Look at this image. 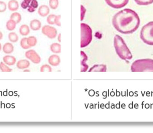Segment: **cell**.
<instances>
[{"label": "cell", "mask_w": 153, "mask_h": 133, "mask_svg": "<svg viewBox=\"0 0 153 133\" xmlns=\"http://www.w3.org/2000/svg\"><path fill=\"white\" fill-rule=\"evenodd\" d=\"M81 47L83 48L92 41V31L90 27L85 23H81Z\"/></svg>", "instance_id": "cell-5"}, {"label": "cell", "mask_w": 153, "mask_h": 133, "mask_svg": "<svg viewBox=\"0 0 153 133\" xmlns=\"http://www.w3.org/2000/svg\"><path fill=\"white\" fill-rule=\"evenodd\" d=\"M3 62L8 66H12L15 64L16 59L14 56L6 55L3 58Z\"/></svg>", "instance_id": "cell-11"}, {"label": "cell", "mask_w": 153, "mask_h": 133, "mask_svg": "<svg viewBox=\"0 0 153 133\" xmlns=\"http://www.w3.org/2000/svg\"><path fill=\"white\" fill-rule=\"evenodd\" d=\"M23 1L27 2V3H29V4H30L31 2H32V0H23Z\"/></svg>", "instance_id": "cell-37"}, {"label": "cell", "mask_w": 153, "mask_h": 133, "mask_svg": "<svg viewBox=\"0 0 153 133\" xmlns=\"http://www.w3.org/2000/svg\"><path fill=\"white\" fill-rule=\"evenodd\" d=\"M3 34L2 33V32L1 31H0V40H1L3 39Z\"/></svg>", "instance_id": "cell-35"}, {"label": "cell", "mask_w": 153, "mask_h": 133, "mask_svg": "<svg viewBox=\"0 0 153 133\" xmlns=\"http://www.w3.org/2000/svg\"><path fill=\"white\" fill-rule=\"evenodd\" d=\"M38 12L39 14L41 17H46L49 14L50 9L46 5H42L38 9Z\"/></svg>", "instance_id": "cell-13"}, {"label": "cell", "mask_w": 153, "mask_h": 133, "mask_svg": "<svg viewBox=\"0 0 153 133\" xmlns=\"http://www.w3.org/2000/svg\"><path fill=\"white\" fill-rule=\"evenodd\" d=\"M112 24L114 28L123 34H130L136 31L140 24V20L135 11L125 9L113 16Z\"/></svg>", "instance_id": "cell-1"}, {"label": "cell", "mask_w": 153, "mask_h": 133, "mask_svg": "<svg viewBox=\"0 0 153 133\" xmlns=\"http://www.w3.org/2000/svg\"><path fill=\"white\" fill-rule=\"evenodd\" d=\"M52 68L50 65L47 64L43 65L40 67V71L41 72H50L52 71Z\"/></svg>", "instance_id": "cell-29"}, {"label": "cell", "mask_w": 153, "mask_h": 133, "mask_svg": "<svg viewBox=\"0 0 153 133\" xmlns=\"http://www.w3.org/2000/svg\"><path fill=\"white\" fill-rule=\"evenodd\" d=\"M114 46L116 52L119 58L124 60H131L133 55L123 39L118 35L114 37Z\"/></svg>", "instance_id": "cell-2"}, {"label": "cell", "mask_w": 153, "mask_h": 133, "mask_svg": "<svg viewBox=\"0 0 153 133\" xmlns=\"http://www.w3.org/2000/svg\"><path fill=\"white\" fill-rule=\"evenodd\" d=\"M38 2L37 0H32V2L30 3V6H29L33 8L34 9H36L38 7Z\"/></svg>", "instance_id": "cell-31"}, {"label": "cell", "mask_w": 153, "mask_h": 133, "mask_svg": "<svg viewBox=\"0 0 153 133\" xmlns=\"http://www.w3.org/2000/svg\"><path fill=\"white\" fill-rule=\"evenodd\" d=\"M107 4L114 9H121L126 6L129 0H105Z\"/></svg>", "instance_id": "cell-8"}, {"label": "cell", "mask_w": 153, "mask_h": 133, "mask_svg": "<svg viewBox=\"0 0 153 133\" xmlns=\"http://www.w3.org/2000/svg\"><path fill=\"white\" fill-rule=\"evenodd\" d=\"M131 70L132 72H153V60H137L132 63Z\"/></svg>", "instance_id": "cell-3"}, {"label": "cell", "mask_w": 153, "mask_h": 133, "mask_svg": "<svg viewBox=\"0 0 153 133\" xmlns=\"http://www.w3.org/2000/svg\"><path fill=\"white\" fill-rule=\"evenodd\" d=\"M27 44L30 47L35 46L37 43V40L36 38L34 36H31L27 38Z\"/></svg>", "instance_id": "cell-23"}, {"label": "cell", "mask_w": 153, "mask_h": 133, "mask_svg": "<svg viewBox=\"0 0 153 133\" xmlns=\"http://www.w3.org/2000/svg\"><path fill=\"white\" fill-rule=\"evenodd\" d=\"M60 47L61 46L59 43H54L50 45V50L53 53L58 54L61 52Z\"/></svg>", "instance_id": "cell-19"}, {"label": "cell", "mask_w": 153, "mask_h": 133, "mask_svg": "<svg viewBox=\"0 0 153 133\" xmlns=\"http://www.w3.org/2000/svg\"><path fill=\"white\" fill-rule=\"evenodd\" d=\"M81 71L85 72L89 68V66L86 63L88 60V57L83 51L81 52Z\"/></svg>", "instance_id": "cell-9"}, {"label": "cell", "mask_w": 153, "mask_h": 133, "mask_svg": "<svg viewBox=\"0 0 153 133\" xmlns=\"http://www.w3.org/2000/svg\"><path fill=\"white\" fill-rule=\"evenodd\" d=\"M30 4H29V3L23 1L21 4V7L23 9H27L29 6H30Z\"/></svg>", "instance_id": "cell-34"}, {"label": "cell", "mask_w": 153, "mask_h": 133, "mask_svg": "<svg viewBox=\"0 0 153 133\" xmlns=\"http://www.w3.org/2000/svg\"><path fill=\"white\" fill-rule=\"evenodd\" d=\"M14 46L12 43H5L2 47V50L5 54H11L14 51Z\"/></svg>", "instance_id": "cell-17"}, {"label": "cell", "mask_w": 153, "mask_h": 133, "mask_svg": "<svg viewBox=\"0 0 153 133\" xmlns=\"http://www.w3.org/2000/svg\"><path fill=\"white\" fill-rule=\"evenodd\" d=\"M107 66L104 64L95 65L89 69V72H103L107 71Z\"/></svg>", "instance_id": "cell-14"}, {"label": "cell", "mask_w": 153, "mask_h": 133, "mask_svg": "<svg viewBox=\"0 0 153 133\" xmlns=\"http://www.w3.org/2000/svg\"><path fill=\"white\" fill-rule=\"evenodd\" d=\"M2 45H1V44L0 43V52L1 51V50H2Z\"/></svg>", "instance_id": "cell-39"}, {"label": "cell", "mask_w": 153, "mask_h": 133, "mask_svg": "<svg viewBox=\"0 0 153 133\" xmlns=\"http://www.w3.org/2000/svg\"><path fill=\"white\" fill-rule=\"evenodd\" d=\"M60 15H57L55 19V24L57 26H60Z\"/></svg>", "instance_id": "cell-33"}, {"label": "cell", "mask_w": 153, "mask_h": 133, "mask_svg": "<svg viewBox=\"0 0 153 133\" xmlns=\"http://www.w3.org/2000/svg\"><path fill=\"white\" fill-rule=\"evenodd\" d=\"M42 32L48 38L53 39L57 37V29L53 27L45 25L42 27Z\"/></svg>", "instance_id": "cell-6"}, {"label": "cell", "mask_w": 153, "mask_h": 133, "mask_svg": "<svg viewBox=\"0 0 153 133\" xmlns=\"http://www.w3.org/2000/svg\"><path fill=\"white\" fill-rule=\"evenodd\" d=\"M7 5L6 2L0 1V13H3L6 10Z\"/></svg>", "instance_id": "cell-30"}, {"label": "cell", "mask_w": 153, "mask_h": 133, "mask_svg": "<svg viewBox=\"0 0 153 133\" xmlns=\"http://www.w3.org/2000/svg\"><path fill=\"white\" fill-rule=\"evenodd\" d=\"M140 37L145 44L153 45V21L150 22L142 27Z\"/></svg>", "instance_id": "cell-4"}, {"label": "cell", "mask_w": 153, "mask_h": 133, "mask_svg": "<svg viewBox=\"0 0 153 133\" xmlns=\"http://www.w3.org/2000/svg\"><path fill=\"white\" fill-rule=\"evenodd\" d=\"M85 12H86V9L83 5H81V20L82 21L83 20L84 18Z\"/></svg>", "instance_id": "cell-32"}, {"label": "cell", "mask_w": 153, "mask_h": 133, "mask_svg": "<svg viewBox=\"0 0 153 133\" xmlns=\"http://www.w3.org/2000/svg\"><path fill=\"white\" fill-rule=\"evenodd\" d=\"M136 3L140 6H147L153 3V0H134Z\"/></svg>", "instance_id": "cell-24"}, {"label": "cell", "mask_w": 153, "mask_h": 133, "mask_svg": "<svg viewBox=\"0 0 153 133\" xmlns=\"http://www.w3.org/2000/svg\"><path fill=\"white\" fill-rule=\"evenodd\" d=\"M17 23L13 20L9 19L6 23V28L9 31H13L15 29Z\"/></svg>", "instance_id": "cell-20"}, {"label": "cell", "mask_w": 153, "mask_h": 133, "mask_svg": "<svg viewBox=\"0 0 153 133\" xmlns=\"http://www.w3.org/2000/svg\"><path fill=\"white\" fill-rule=\"evenodd\" d=\"M57 40L59 42H60H60H61V38H60V34H59V35H58Z\"/></svg>", "instance_id": "cell-36"}, {"label": "cell", "mask_w": 153, "mask_h": 133, "mask_svg": "<svg viewBox=\"0 0 153 133\" xmlns=\"http://www.w3.org/2000/svg\"><path fill=\"white\" fill-rule=\"evenodd\" d=\"M23 72H30V70L27 69H26L25 70H23Z\"/></svg>", "instance_id": "cell-38"}, {"label": "cell", "mask_w": 153, "mask_h": 133, "mask_svg": "<svg viewBox=\"0 0 153 133\" xmlns=\"http://www.w3.org/2000/svg\"><path fill=\"white\" fill-rule=\"evenodd\" d=\"M48 63L52 66H58L60 63V58L58 55L56 54L51 55L48 58Z\"/></svg>", "instance_id": "cell-10"}, {"label": "cell", "mask_w": 153, "mask_h": 133, "mask_svg": "<svg viewBox=\"0 0 153 133\" xmlns=\"http://www.w3.org/2000/svg\"><path fill=\"white\" fill-rule=\"evenodd\" d=\"M19 32L22 36H27L30 32V27L26 24H23L20 27Z\"/></svg>", "instance_id": "cell-18"}, {"label": "cell", "mask_w": 153, "mask_h": 133, "mask_svg": "<svg viewBox=\"0 0 153 133\" xmlns=\"http://www.w3.org/2000/svg\"><path fill=\"white\" fill-rule=\"evenodd\" d=\"M8 38L10 42L13 43L18 42L19 39L18 35L14 32H11L9 34Z\"/></svg>", "instance_id": "cell-22"}, {"label": "cell", "mask_w": 153, "mask_h": 133, "mask_svg": "<svg viewBox=\"0 0 153 133\" xmlns=\"http://www.w3.org/2000/svg\"><path fill=\"white\" fill-rule=\"evenodd\" d=\"M0 70L2 72H9L12 71V69L9 68L8 65H6L4 62L0 63Z\"/></svg>", "instance_id": "cell-26"}, {"label": "cell", "mask_w": 153, "mask_h": 133, "mask_svg": "<svg viewBox=\"0 0 153 133\" xmlns=\"http://www.w3.org/2000/svg\"><path fill=\"white\" fill-rule=\"evenodd\" d=\"M10 19L14 21L17 24L20 23L22 20V15L18 12H14L10 15Z\"/></svg>", "instance_id": "cell-21"}, {"label": "cell", "mask_w": 153, "mask_h": 133, "mask_svg": "<svg viewBox=\"0 0 153 133\" xmlns=\"http://www.w3.org/2000/svg\"><path fill=\"white\" fill-rule=\"evenodd\" d=\"M30 63L26 59L20 60L16 63V66L19 70H25L30 66Z\"/></svg>", "instance_id": "cell-12"}, {"label": "cell", "mask_w": 153, "mask_h": 133, "mask_svg": "<svg viewBox=\"0 0 153 133\" xmlns=\"http://www.w3.org/2000/svg\"><path fill=\"white\" fill-rule=\"evenodd\" d=\"M57 15L55 14H52L48 15L47 19V22L50 25H54L55 24V19Z\"/></svg>", "instance_id": "cell-28"}, {"label": "cell", "mask_w": 153, "mask_h": 133, "mask_svg": "<svg viewBox=\"0 0 153 133\" xmlns=\"http://www.w3.org/2000/svg\"><path fill=\"white\" fill-rule=\"evenodd\" d=\"M25 57L31 60L32 63L36 64H39L41 62V58L34 50H30L25 52Z\"/></svg>", "instance_id": "cell-7"}, {"label": "cell", "mask_w": 153, "mask_h": 133, "mask_svg": "<svg viewBox=\"0 0 153 133\" xmlns=\"http://www.w3.org/2000/svg\"><path fill=\"white\" fill-rule=\"evenodd\" d=\"M41 26H42V24H41V22L36 19L32 20L30 22V28L33 31H36L40 30Z\"/></svg>", "instance_id": "cell-15"}, {"label": "cell", "mask_w": 153, "mask_h": 133, "mask_svg": "<svg viewBox=\"0 0 153 133\" xmlns=\"http://www.w3.org/2000/svg\"><path fill=\"white\" fill-rule=\"evenodd\" d=\"M19 3L17 0H10L8 3V8L10 11L15 12L19 9Z\"/></svg>", "instance_id": "cell-16"}, {"label": "cell", "mask_w": 153, "mask_h": 133, "mask_svg": "<svg viewBox=\"0 0 153 133\" xmlns=\"http://www.w3.org/2000/svg\"><path fill=\"white\" fill-rule=\"evenodd\" d=\"M20 45L22 48L24 50H28L31 47L27 44V38L26 37L22 39L21 40H20Z\"/></svg>", "instance_id": "cell-25"}, {"label": "cell", "mask_w": 153, "mask_h": 133, "mask_svg": "<svg viewBox=\"0 0 153 133\" xmlns=\"http://www.w3.org/2000/svg\"><path fill=\"white\" fill-rule=\"evenodd\" d=\"M49 6L52 9H56L59 6L58 0H49Z\"/></svg>", "instance_id": "cell-27"}]
</instances>
